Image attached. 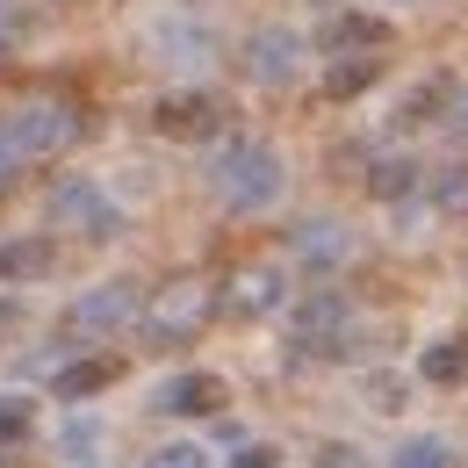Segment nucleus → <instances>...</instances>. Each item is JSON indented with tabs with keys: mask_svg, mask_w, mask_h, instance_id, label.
Returning a JSON list of instances; mask_svg holds the SVG:
<instances>
[{
	"mask_svg": "<svg viewBox=\"0 0 468 468\" xmlns=\"http://www.w3.org/2000/svg\"><path fill=\"white\" fill-rule=\"evenodd\" d=\"M360 310L346 303V289H310L303 303L289 310V339L295 353H310V360H353L360 353Z\"/></svg>",
	"mask_w": 468,
	"mask_h": 468,
	"instance_id": "2",
	"label": "nucleus"
},
{
	"mask_svg": "<svg viewBox=\"0 0 468 468\" xmlns=\"http://www.w3.org/2000/svg\"><path fill=\"white\" fill-rule=\"evenodd\" d=\"M224 303H231L238 317H267V310H282V303H289V274H282V267H245Z\"/></svg>",
	"mask_w": 468,
	"mask_h": 468,
	"instance_id": "14",
	"label": "nucleus"
},
{
	"mask_svg": "<svg viewBox=\"0 0 468 468\" xmlns=\"http://www.w3.org/2000/svg\"><path fill=\"white\" fill-rule=\"evenodd\" d=\"M289 252L310 267V274H332V267L353 260V238H346V224H332V217H310V224H295Z\"/></svg>",
	"mask_w": 468,
	"mask_h": 468,
	"instance_id": "13",
	"label": "nucleus"
},
{
	"mask_svg": "<svg viewBox=\"0 0 468 468\" xmlns=\"http://www.w3.org/2000/svg\"><path fill=\"white\" fill-rule=\"evenodd\" d=\"M29 37H37V7H29V0H0V65L22 58Z\"/></svg>",
	"mask_w": 468,
	"mask_h": 468,
	"instance_id": "20",
	"label": "nucleus"
},
{
	"mask_svg": "<svg viewBox=\"0 0 468 468\" xmlns=\"http://www.w3.org/2000/svg\"><path fill=\"white\" fill-rule=\"evenodd\" d=\"M462 462V447L447 440V432H404L389 454H382V468H454Z\"/></svg>",
	"mask_w": 468,
	"mask_h": 468,
	"instance_id": "18",
	"label": "nucleus"
},
{
	"mask_svg": "<svg viewBox=\"0 0 468 468\" xmlns=\"http://www.w3.org/2000/svg\"><path fill=\"white\" fill-rule=\"evenodd\" d=\"M382 51H353V58H324V94L332 101H360L375 80H382Z\"/></svg>",
	"mask_w": 468,
	"mask_h": 468,
	"instance_id": "17",
	"label": "nucleus"
},
{
	"mask_svg": "<svg viewBox=\"0 0 468 468\" xmlns=\"http://www.w3.org/2000/svg\"><path fill=\"white\" fill-rule=\"evenodd\" d=\"M317 468H367V454H360L353 440H324V447H317Z\"/></svg>",
	"mask_w": 468,
	"mask_h": 468,
	"instance_id": "27",
	"label": "nucleus"
},
{
	"mask_svg": "<svg viewBox=\"0 0 468 468\" xmlns=\"http://www.w3.org/2000/svg\"><path fill=\"white\" fill-rule=\"evenodd\" d=\"M440 130H447L454 144H468V87H447V109H440Z\"/></svg>",
	"mask_w": 468,
	"mask_h": 468,
	"instance_id": "24",
	"label": "nucleus"
},
{
	"mask_svg": "<svg viewBox=\"0 0 468 468\" xmlns=\"http://www.w3.org/2000/svg\"><path fill=\"white\" fill-rule=\"evenodd\" d=\"M389 37H397V29H389L382 15L339 7V15H332V22L317 29V51H324V58H353V51H389Z\"/></svg>",
	"mask_w": 468,
	"mask_h": 468,
	"instance_id": "12",
	"label": "nucleus"
},
{
	"mask_svg": "<svg viewBox=\"0 0 468 468\" xmlns=\"http://www.w3.org/2000/svg\"><path fill=\"white\" fill-rule=\"evenodd\" d=\"M144 468H209V454L195 447V440H166V447H152Z\"/></svg>",
	"mask_w": 468,
	"mask_h": 468,
	"instance_id": "23",
	"label": "nucleus"
},
{
	"mask_svg": "<svg viewBox=\"0 0 468 468\" xmlns=\"http://www.w3.org/2000/svg\"><path fill=\"white\" fill-rule=\"evenodd\" d=\"M22 324H29V303H22L15 289H0V346H7V339H15Z\"/></svg>",
	"mask_w": 468,
	"mask_h": 468,
	"instance_id": "26",
	"label": "nucleus"
},
{
	"mask_svg": "<svg viewBox=\"0 0 468 468\" xmlns=\"http://www.w3.org/2000/svg\"><path fill=\"white\" fill-rule=\"evenodd\" d=\"M22 166H29V159H22V152L0 137V187H15V180H22Z\"/></svg>",
	"mask_w": 468,
	"mask_h": 468,
	"instance_id": "28",
	"label": "nucleus"
},
{
	"mask_svg": "<svg viewBox=\"0 0 468 468\" xmlns=\"http://www.w3.org/2000/svg\"><path fill=\"white\" fill-rule=\"evenodd\" d=\"M418 382H432V389H462V382H468V339H462V332L425 339V353H418Z\"/></svg>",
	"mask_w": 468,
	"mask_h": 468,
	"instance_id": "16",
	"label": "nucleus"
},
{
	"mask_svg": "<svg viewBox=\"0 0 468 468\" xmlns=\"http://www.w3.org/2000/svg\"><path fill=\"white\" fill-rule=\"evenodd\" d=\"M432 217H468V166H440V174H425V180L404 195V202H397V224H404V238H418Z\"/></svg>",
	"mask_w": 468,
	"mask_h": 468,
	"instance_id": "9",
	"label": "nucleus"
},
{
	"mask_svg": "<svg viewBox=\"0 0 468 468\" xmlns=\"http://www.w3.org/2000/svg\"><path fill=\"white\" fill-rule=\"evenodd\" d=\"M432 109H447V80H418L404 101H397V130H418V122H432Z\"/></svg>",
	"mask_w": 468,
	"mask_h": 468,
	"instance_id": "22",
	"label": "nucleus"
},
{
	"mask_svg": "<svg viewBox=\"0 0 468 468\" xmlns=\"http://www.w3.org/2000/svg\"><path fill=\"white\" fill-rule=\"evenodd\" d=\"M202 187L231 209V217H267L282 195H289V159L267 144V137H238L224 130L202 159Z\"/></svg>",
	"mask_w": 468,
	"mask_h": 468,
	"instance_id": "1",
	"label": "nucleus"
},
{
	"mask_svg": "<svg viewBox=\"0 0 468 468\" xmlns=\"http://www.w3.org/2000/svg\"><path fill=\"white\" fill-rule=\"evenodd\" d=\"M224 404H231V382H224V375H209V367L166 375V382L152 389V410H159V418H217Z\"/></svg>",
	"mask_w": 468,
	"mask_h": 468,
	"instance_id": "10",
	"label": "nucleus"
},
{
	"mask_svg": "<svg viewBox=\"0 0 468 468\" xmlns=\"http://www.w3.org/2000/svg\"><path fill=\"white\" fill-rule=\"evenodd\" d=\"M418 180H425V166H418L410 152H389V159H375V174H367V195L397 209V202H404V195L418 187Z\"/></svg>",
	"mask_w": 468,
	"mask_h": 468,
	"instance_id": "19",
	"label": "nucleus"
},
{
	"mask_svg": "<svg viewBox=\"0 0 468 468\" xmlns=\"http://www.w3.org/2000/svg\"><path fill=\"white\" fill-rule=\"evenodd\" d=\"M209 310H217V289L202 282V274H180V282H166V289H152V303H144V339L152 346H187L202 324H209Z\"/></svg>",
	"mask_w": 468,
	"mask_h": 468,
	"instance_id": "5",
	"label": "nucleus"
},
{
	"mask_svg": "<svg viewBox=\"0 0 468 468\" xmlns=\"http://www.w3.org/2000/svg\"><path fill=\"white\" fill-rule=\"evenodd\" d=\"M224 468H282V447H274V440H245Z\"/></svg>",
	"mask_w": 468,
	"mask_h": 468,
	"instance_id": "25",
	"label": "nucleus"
},
{
	"mask_svg": "<svg viewBox=\"0 0 468 468\" xmlns=\"http://www.w3.org/2000/svg\"><path fill=\"white\" fill-rule=\"evenodd\" d=\"M109 382H122V353H87V360H65V367H58V397H65V404L101 397Z\"/></svg>",
	"mask_w": 468,
	"mask_h": 468,
	"instance_id": "15",
	"label": "nucleus"
},
{
	"mask_svg": "<svg viewBox=\"0 0 468 468\" xmlns=\"http://www.w3.org/2000/svg\"><path fill=\"white\" fill-rule=\"evenodd\" d=\"M137 317H144V289L137 282H94V289L72 295V310L58 317V339L65 346H116Z\"/></svg>",
	"mask_w": 468,
	"mask_h": 468,
	"instance_id": "3",
	"label": "nucleus"
},
{
	"mask_svg": "<svg viewBox=\"0 0 468 468\" xmlns=\"http://www.w3.org/2000/svg\"><path fill=\"white\" fill-rule=\"evenodd\" d=\"M22 440H37V397L0 389V447H22Z\"/></svg>",
	"mask_w": 468,
	"mask_h": 468,
	"instance_id": "21",
	"label": "nucleus"
},
{
	"mask_svg": "<svg viewBox=\"0 0 468 468\" xmlns=\"http://www.w3.org/2000/svg\"><path fill=\"white\" fill-rule=\"evenodd\" d=\"M0 137L22 152V159H65L80 137H87V116L72 101H22L15 116L0 122Z\"/></svg>",
	"mask_w": 468,
	"mask_h": 468,
	"instance_id": "6",
	"label": "nucleus"
},
{
	"mask_svg": "<svg viewBox=\"0 0 468 468\" xmlns=\"http://www.w3.org/2000/svg\"><path fill=\"white\" fill-rule=\"evenodd\" d=\"M152 130L174 137V144H217L231 130V101L209 94V87H166L152 101Z\"/></svg>",
	"mask_w": 468,
	"mask_h": 468,
	"instance_id": "7",
	"label": "nucleus"
},
{
	"mask_svg": "<svg viewBox=\"0 0 468 468\" xmlns=\"http://www.w3.org/2000/svg\"><path fill=\"white\" fill-rule=\"evenodd\" d=\"M44 217H51V231L80 238V245H116L130 224H122V202L101 187V180L72 174V180H51V195H44Z\"/></svg>",
	"mask_w": 468,
	"mask_h": 468,
	"instance_id": "4",
	"label": "nucleus"
},
{
	"mask_svg": "<svg viewBox=\"0 0 468 468\" xmlns=\"http://www.w3.org/2000/svg\"><path fill=\"white\" fill-rule=\"evenodd\" d=\"M65 245L51 231H22V238H0V289H29L44 274H58Z\"/></svg>",
	"mask_w": 468,
	"mask_h": 468,
	"instance_id": "11",
	"label": "nucleus"
},
{
	"mask_svg": "<svg viewBox=\"0 0 468 468\" xmlns=\"http://www.w3.org/2000/svg\"><path fill=\"white\" fill-rule=\"evenodd\" d=\"M87 468H101V462H87Z\"/></svg>",
	"mask_w": 468,
	"mask_h": 468,
	"instance_id": "29",
	"label": "nucleus"
},
{
	"mask_svg": "<svg viewBox=\"0 0 468 468\" xmlns=\"http://www.w3.org/2000/svg\"><path fill=\"white\" fill-rule=\"evenodd\" d=\"M303 37H295L289 22H267V29H252L245 44H238V72L252 80V87H295L303 80Z\"/></svg>",
	"mask_w": 468,
	"mask_h": 468,
	"instance_id": "8",
	"label": "nucleus"
}]
</instances>
